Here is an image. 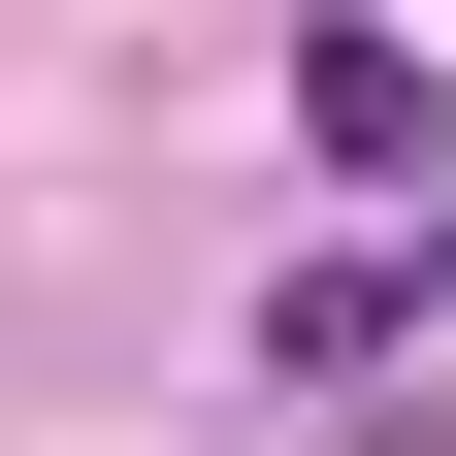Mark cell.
I'll return each mask as SVG.
<instances>
[{"mask_svg":"<svg viewBox=\"0 0 456 456\" xmlns=\"http://www.w3.org/2000/svg\"><path fill=\"white\" fill-rule=\"evenodd\" d=\"M261 359H294V391H424V359H456V228H391V261H294V294H261Z\"/></svg>","mask_w":456,"mask_h":456,"instance_id":"1","label":"cell"}]
</instances>
